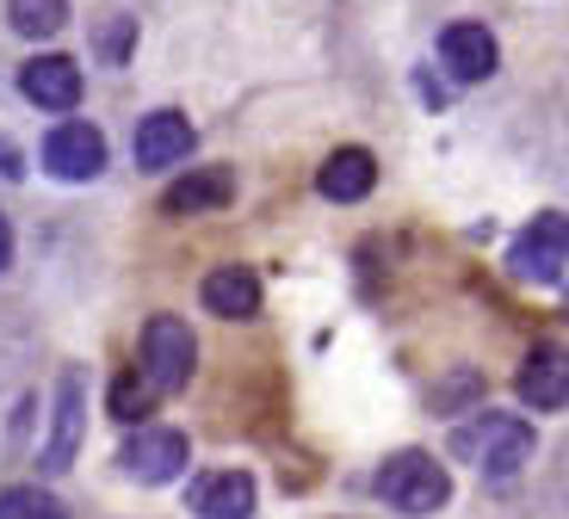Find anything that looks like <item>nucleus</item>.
I'll return each instance as SVG.
<instances>
[{
  "label": "nucleus",
  "instance_id": "obj_1",
  "mask_svg": "<svg viewBox=\"0 0 569 519\" xmlns=\"http://www.w3.org/2000/svg\"><path fill=\"white\" fill-rule=\"evenodd\" d=\"M378 495H385V507H397V513H440L446 495H452V477H446V463L433 458V451H397V458L378 470Z\"/></svg>",
  "mask_w": 569,
  "mask_h": 519
},
{
  "label": "nucleus",
  "instance_id": "obj_2",
  "mask_svg": "<svg viewBox=\"0 0 569 519\" xmlns=\"http://www.w3.org/2000/svg\"><path fill=\"white\" fill-rule=\"evenodd\" d=\"M142 378L156 383V390H186L192 383V366H199V340H192V328L180 322V316H156V322H142Z\"/></svg>",
  "mask_w": 569,
  "mask_h": 519
},
{
  "label": "nucleus",
  "instance_id": "obj_3",
  "mask_svg": "<svg viewBox=\"0 0 569 519\" xmlns=\"http://www.w3.org/2000/svg\"><path fill=\"white\" fill-rule=\"evenodd\" d=\"M124 477L137 482H173L186 470V433L180 427H142V433L124 439Z\"/></svg>",
  "mask_w": 569,
  "mask_h": 519
},
{
  "label": "nucleus",
  "instance_id": "obj_4",
  "mask_svg": "<svg viewBox=\"0 0 569 519\" xmlns=\"http://www.w3.org/2000/svg\"><path fill=\"white\" fill-rule=\"evenodd\" d=\"M43 168L57 180H93L106 168V137L93 124H81V118H69V124H57L43 137Z\"/></svg>",
  "mask_w": 569,
  "mask_h": 519
},
{
  "label": "nucleus",
  "instance_id": "obj_5",
  "mask_svg": "<svg viewBox=\"0 0 569 519\" xmlns=\"http://www.w3.org/2000/svg\"><path fill=\"white\" fill-rule=\"evenodd\" d=\"M569 253V217H539L527 236L513 241V272L520 279H557Z\"/></svg>",
  "mask_w": 569,
  "mask_h": 519
},
{
  "label": "nucleus",
  "instance_id": "obj_6",
  "mask_svg": "<svg viewBox=\"0 0 569 519\" xmlns=\"http://www.w3.org/2000/svg\"><path fill=\"white\" fill-rule=\"evenodd\" d=\"M440 62L452 81H489L496 74V38H489V26H446L440 31Z\"/></svg>",
  "mask_w": 569,
  "mask_h": 519
},
{
  "label": "nucleus",
  "instance_id": "obj_7",
  "mask_svg": "<svg viewBox=\"0 0 569 519\" xmlns=\"http://www.w3.org/2000/svg\"><path fill=\"white\" fill-rule=\"evenodd\" d=\"M19 87H26V99L43 106V112H74V99H81V69H74L69 57H31L26 74H19Z\"/></svg>",
  "mask_w": 569,
  "mask_h": 519
},
{
  "label": "nucleus",
  "instance_id": "obj_8",
  "mask_svg": "<svg viewBox=\"0 0 569 519\" xmlns=\"http://www.w3.org/2000/svg\"><path fill=\"white\" fill-rule=\"evenodd\" d=\"M192 513L199 519H248L254 513V477H242V470H204L192 482Z\"/></svg>",
  "mask_w": 569,
  "mask_h": 519
},
{
  "label": "nucleus",
  "instance_id": "obj_9",
  "mask_svg": "<svg viewBox=\"0 0 569 519\" xmlns=\"http://www.w3.org/2000/svg\"><path fill=\"white\" fill-rule=\"evenodd\" d=\"M229 198H236V173L229 168H199V173H186V180L168 186L161 211L168 217H199V211H223Z\"/></svg>",
  "mask_w": 569,
  "mask_h": 519
},
{
  "label": "nucleus",
  "instance_id": "obj_10",
  "mask_svg": "<svg viewBox=\"0 0 569 519\" xmlns=\"http://www.w3.org/2000/svg\"><path fill=\"white\" fill-rule=\"evenodd\" d=\"M186 154H192V124H186L180 112H149L137 124V161L149 173L173 168V161H186Z\"/></svg>",
  "mask_w": 569,
  "mask_h": 519
},
{
  "label": "nucleus",
  "instance_id": "obj_11",
  "mask_svg": "<svg viewBox=\"0 0 569 519\" xmlns=\"http://www.w3.org/2000/svg\"><path fill=\"white\" fill-rule=\"evenodd\" d=\"M74 446H81V371H62V378H57V415H50V446H43V463H50V470H69Z\"/></svg>",
  "mask_w": 569,
  "mask_h": 519
},
{
  "label": "nucleus",
  "instance_id": "obj_12",
  "mask_svg": "<svg viewBox=\"0 0 569 519\" xmlns=\"http://www.w3.org/2000/svg\"><path fill=\"white\" fill-rule=\"evenodd\" d=\"M513 390H520V402L527 408H563L569 402V359L551 347H539L520 366V378H513Z\"/></svg>",
  "mask_w": 569,
  "mask_h": 519
},
{
  "label": "nucleus",
  "instance_id": "obj_13",
  "mask_svg": "<svg viewBox=\"0 0 569 519\" xmlns=\"http://www.w3.org/2000/svg\"><path fill=\"white\" fill-rule=\"evenodd\" d=\"M204 309H217L223 322H248L260 309V279L248 267H217L204 272Z\"/></svg>",
  "mask_w": 569,
  "mask_h": 519
},
{
  "label": "nucleus",
  "instance_id": "obj_14",
  "mask_svg": "<svg viewBox=\"0 0 569 519\" xmlns=\"http://www.w3.org/2000/svg\"><path fill=\"white\" fill-rule=\"evenodd\" d=\"M371 186H378V161L366 149H335L322 161V198H335V204H353Z\"/></svg>",
  "mask_w": 569,
  "mask_h": 519
},
{
  "label": "nucleus",
  "instance_id": "obj_15",
  "mask_svg": "<svg viewBox=\"0 0 569 519\" xmlns=\"http://www.w3.org/2000/svg\"><path fill=\"white\" fill-rule=\"evenodd\" d=\"M527 458H532L527 421H483V470L489 477H513Z\"/></svg>",
  "mask_w": 569,
  "mask_h": 519
},
{
  "label": "nucleus",
  "instance_id": "obj_16",
  "mask_svg": "<svg viewBox=\"0 0 569 519\" xmlns=\"http://www.w3.org/2000/svg\"><path fill=\"white\" fill-rule=\"evenodd\" d=\"M106 408H112L118 421H142V415L156 408V383L142 378V371H124V378H112V396H106Z\"/></svg>",
  "mask_w": 569,
  "mask_h": 519
},
{
  "label": "nucleus",
  "instance_id": "obj_17",
  "mask_svg": "<svg viewBox=\"0 0 569 519\" xmlns=\"http://www.w3.org/2000/svg\"><path fill=\"white\" fill-rule=\"evenodd\" d=\"M7 13L26 38H50V31L69 19V0H7Z\"/></svg>",
  "mask_w": 569,
  "mask_h": 519
},
{
  "label": "nucleus",
  "instance_id": "obj_18",
  "mask_svg": "<svg viewBox=\"0 0 569 519\" xmlns=\"http://www.w3.org/2000/svg\"><path fill=\"white\" fill-rule=\"evenodd\" d=\"M0 519H62V507H57V495H43V489H7L0 495Z\"/></svg>",
  "mask_w": 569,
  "mask_h": 519
},
{
  "label": "nucleus",
  "instance_id": "obj_19",
  "mask_svg": "<svg viewBox=\"0 0 569 519\" xmlns=\"http://www.w3.org/2000/svg\"><path fill=\"white\" fill-rule=\"evenodd\" d=\"M7 260H13V229H7V217H0V272H7Z\"/></svg>",
  "mask_w": 569,
  "mask_h": 519
},
{
  "label": "nucleus",
  "instance_id": "obj_20",
  "mask_svg": "<svg viewBox=\"0 0 569 519\" xmlns=\"http://www.w3.org/2000/svg\"><path fill=\"white\" fill-rule=\"evenodd\" d=\"M0 168H7V173H19V154H13V149H0Z\"/></svg>",
  "mask_w": 569,
  "mask_h": 519
}]
</instances>
